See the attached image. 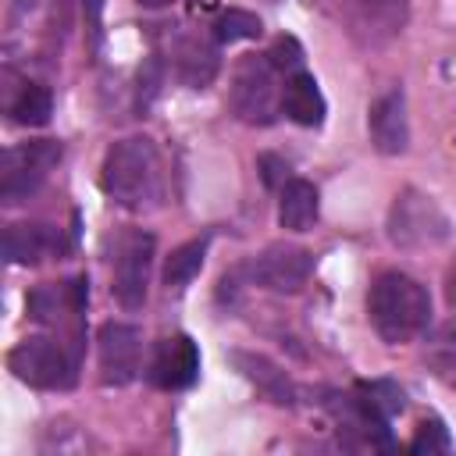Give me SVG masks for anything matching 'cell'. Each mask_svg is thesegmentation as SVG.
I'll list each match as a JSON object with an SVG mask.
<instances>
[{"mask_svg":"<svg viewBox=\"0 0 456 456\" xmlns=\"http://www.w3.org/2000/svg\"><path fill=\"white\" fill-rule=\"evenodd\" d=\"M146 378H150V385H157L164 392L189 388L200 378V346L189 335H167V338H160L153 346V353H150Z\"/></svg>","mask_w":456,"mask_h":456,"instance_id":"30bf717a","label":"cell"},{"mask_svg":"<svg viewBox=\"0 0 456 456\" xmlns=\"http://www.w3.org/2000/svg\"><path fill=\"white\" fill-rule=\"evenodd\" d=\"M356 388H360V395H363L381 417H388V420L406 410V395H403V388H399L395 381H360Z\"/></svg>","mask_w":456,"mask_h":456,"instance_id":"7402d4cb","label":"cell"},{"mask_svg":"<svg viewBox=\"0 0 456 456\" xmlns=\"http://www.w3.org/2000/svg\"><path fill=\"white\" fill-rule=\"evenodd\" d=\"M7 367H11V374L18 381H25L32 388H50L53 392V388H71L75 385L78 360L57 338L28 335V338H21L7 353Z\"/></svg>","mask_w":456,"mask_h":456,"instance_id":"5b68a950","label":"cell"},{"mask_svg":"<svg viewBox=\"0 0 456 456\" xmlns=\"http://www.w3.org/2000/svg\"><path fill=\"white\" fill-rule=\"evenodd\" d=\"M367 132L370 146L385 157H399L410 146V118H406V93L395 86L381 93L367 110Z\"/></svg>","mask_w":456,"mask_h":456,"instance_id":"8fae6325","label":"cell"},{"mask_svg":"<svg viewBox=\"0 0 456 456\" xmlns=\"http://www.w3.org/2000/svg\"><path fill=\"white\" fill-rule=\"evenodd\" d=\"M314 264L317 256L303 246H292V242H271L267 249H260L249 264H246V274L253 285L267 289V292H278V296H296L310 274H314Z\"/></svg>","mask_w":456,"mask_h":456,"instance_id":"ba28073f","label":"cell"},{"mask_svg":"<svg viewBox=\"0 0 456 456\" xmlns=\"http://www.w3.org/2000/svg\"><path fill=\"white\" fill-rule=\"evenodd\" d=\"M406 25V0H363L349 11V36L360 46H381Z\"/></svg>","mask_w":456,"mask_h":456,"instance_id":"4fadbf2b","label":"cell"},{"mask_svg":"<svg viewBox=\"0 0 456 456\" xmlns=\"http://www.w3.org/2000/svg\"><path fill=\"white\" fill-rule=\"evenodd\" d=\"M267 57H271V64H274L278 71H285V75L303 71V46H299L292 36H278L274 46L267 50Z\"/></svg>","mask_w":456,"mask_h":456,"instance_id":"cb8c5ba5","label":"cell"},{"mask_svg":"<svg viewBox=\"0 0 456 456\" xmlns=\"http://www.w3.org/2000/svg\"><path fill=\"white\" fill-rule=\"evenodd\" d=\"M53 249H57V235L46 224L18 221V224H7L4 232V256L11 264H39Z\"/></svg>","mask_w":456,"mask_h":456,"instance_id":"e0dca14e","label":"cell"},{"mask_svg":"<svg viewBox=\"0 0 456 456\" xmlns=\"http://www.w3.org/2000/svg\"><path fill=\"white\" fill-rule=\"evenodd\" d=\"M428 370L442 381V385H449V388H456V317L452 321H445L431 338H428Z\"/></svg>","mask_w":456,"mask_h":456,"instance_id":"ffe728a7","label":"cell"},{"mask_svg":"<svg viewBox=\"0 0 456 456\" xmlns=\"http://www.w3.org/2000/svg\"><path fill=\"white\" fill-rule=\"evenodd\" d=\"M278 68L267 53H246L228 86V107L242 125H271L281 114V86Z\"/></svg>","mask_w":456,"mask_h":456,"instance_id":"3957f363","label":"cell"},{"mask_svg":"<svg viewBox=\"0 0 456 456\" xmlns=\"http://www.w3.org/2000/svg\"><path fill=\"white\" fill-rule=\"evenodd\" d=\"M61 142L57 139H28V142H18L11 150H4V160H0V200L7 207L28 200L43 182L46 175L61 164Z\"/></svg>","mask_w":456,"mask_h":456,"instance_id":"8992f818","label":"cell"},{"mask_svg":"<svg viewBox=\"0 0 456 456\" xmlns=\"http://www.w3.org/2000/svg\"><path fill=\"white\" fill-rule=\"evenodd\" d=\"M153 253H157V239L142 228H132L121 235L118 242V256H114V299L125 310H139L146 303L150 292V274H153Z\"/></svg>","mask_w":456,"mask_h":456,"instance_id":"52a82bcc","label":"cell"},{"mask_svg":"<svg viewBox=\"0 0 456 456\" xmlns=\"http://www.w3.org/2000/svg\"><path fill=\"white\" fill-rule=\"evenodd\" d=\"M100 185L110 203L125 210H146L164 196V167L157 142L146 135H128L110 142L100 164Z\"/></svg>","mask_w":456,"mask_h":456,"instance_id":"6da1fadb","label":"cell"},{"mask_svg":"<svg viewBox=\"0 0 456 456\" xmlns=\"http://www.w3.org/2000/svg\"><path fill=\"white\" fill-rule=\"evenodd\" d=\"M445 299H449V306L456 310V260H452V267H449V274H445Z\"/></svg>","mask_w":456,"mask_h":456,"instance_id":"4316f807","label":"cell"},{"mask_svg":"<svg viewBox=\"0 0 456 456\" xmlns=\"http://www.w3.org/2000/svg\"><path fill=\"white\" fill-rule=\"evenodd\" d=\"M260 167H264V182L267 185H285L289 182V164H281L278 157H260Z\"/></svg>","mask_w":456,"mask_h":456,"instance_id":"d4e9b609","label":"cell"},{"mask_svg":"<svg viewBox=\"0 0 456 456\" xmlns=\"http://www.w3.org/2000/svg\"><path fill=\"white\" fill-rule=\"evenodd\" d=\"M321 214L317 185L306 178H289L278 192V224L285 232H310Z\"/></svg>","mask_w":456,"mask_h":456,"instance_id":"9a60e30c","label":"cell"},{"mask_svg":"<svg viewBox=\"0 0 456 456\" xmlns=\"http://www.w3.org/2000/svg\"><path fill=\"white\" fill-rule=\"evenodd\" d=\"M96 353H100V381L110 388H125L135 381L142 367V331L125 321H107L96 331Z\"/></svg>","mask_w":456,"mask_h":456,"instance_id":"9c48e42d","label":"cell"},{"mask_svg":"<svg viewBox=\"0 0 456 456\" xmlns=\"http://www.w3.org/2000/svg\"><path fill=\"white\" fill-rule=\"evenodd\" d=\"M281 114L303 128H321L324 125V114H328V103H324V93L317 86V78L310 71H292L285 75V86H281Z\"/></svg>","mask_w":456,"mask_h":456,"instance_id":"5bb4252c","label":"cell"},{"mask_svg":"<svg viewBox=\"0 0 456 456\" xmlns=\"http://www.w3.org/2000/svg\"><path fill=\"white\" fill-rule=\"evenodd\" d=\"M452 224L445 210L420 189H403L388 210V242L399 249H435L449 239Z\"/></svg>","mask_w":456,"mask_h":456,"instance_id":"277c9868","label":"cell"},{"mask_svg":"<svg viewBox=\"0 0 456 456\" xmlns=\"http://www.w3.org/2000/svg\"><path fill=\"white\" fill-rule=\"evenodd\" d=\"M7 114H11V121H18V125H25V128H43V125L50 121V114H53V96H50L46 86L25 82V86L18 89V96L11 100Z\"/></svg>","mask_w":456,"mask_h":456,"instance_id":"d6986e66","label":"cell"},{"mask_svg":"<svg viewBox=\"0 0 456 456\" xmlns=\"http://www.w3.org/2000/svg\"><path fill=\"white\" fill-rule=\"evenodd\" d=\"M449 428L442 424V420H420V428H417V435L410 438V452H449Z\"/></svg>","mask_w":456,"mask_h":456,"instance_id":"603a6c76","label":"cell"},{"mask_svg":"<svg viewBox=\"0 0 456 456\" xmlns=\"http://www.w3.org/2000/svg\"><path fill=\"white\" fill-rule=\"evenodd\" d=\"M82 11H86V25L93 32H100V18H103V0H82Z\"/></svg>","mask_w":456,"mask_h":456,"instance_id":"484cf974","label":"cell"},{"mask_svg":"<svg viewBox=\"0 0 456 456\" xmlns=\"http://www.w3.org/2000/svg\"><path fill=\"white\" fill-rule=\"evenodd\" d=\"M139 7H150V11H157V7H167V4H175V0H135Z\"/></svg>","mask_w":456,"mask_h":456,"instance_id":"83f0119b","label":"cell"},{"mask_svg":"<svg viewBox=\"0 0 456 456\" xmlns=\"http://www.w3.org/2000/svg\"><path fill=\"white\" fill-rule=\"evenodd\" d=\"M264 32V21L249 11H239V7H228L217 14L214 21V39L217 43H242V39H256Z\"/></svg>","mask_w":456,"mask_h":456,"instance_id":"44dd1931","label":"cell"},{"mask_svg":"<svg viewBox=\"0 0 456 456\" xmlns=\"http://www.w3.org/2000/svg\"><path fill=\"white\" fill-rule=\"evenodd\" d=\"M367 314L381 342H413L431 324V292L406 271H381L370 281Z\"/></svg>","mask_w":456,"mask_h":456,"instance_id":"7a4b0ae2","label":"cell"},{"mask_svg":"<svg viewBox=\"0 0 456 456\" xmlns=\"http://www.w3.org/2000/svg\"><path fill=\"white\" fill-rule=\"evenodd\" d=\"M171 64L182 86L189 89H207L217 78L221 57H217V39H207L203 32H182L171 43Z\"/></svg>","mask_w":456,"mask_h":456,"instance_id":"7c38bea8","label":"cell"},{"mask_svg":"<svg viewBox=\"0 0 456 456\" xmlns=\"http://www.w3.org/2000/svg\"><path fill=\"white\" fill-rule=\"evenodd\" d=\"M207 246H210V239L203 235V239H189V242H182L178 249H171V256H167V264H164V285L175 289V292H182V289L203 271Z\"/></svg>","mask_w":456,"mask_h":456,"instance_id":"ac0fdd59","label":"cell"},{"mask_svg":"<svg viewBox=\"0 0 456 456\" xmlns=\"http://www.w3.org/2000/svg\"><path fill=\"white\" fill-rule=\"evenodd\" d=\"M232 363L242 370V378H249L271 403H278V406H292L296 403V388H292V381H289V374L274 363V360H267L264 353H242V349H235L232 353Z\"/></svg>","mask_w":456,"mask_h":456,"instance_id":"2e32d148","label":"cell"}]
</instances>
